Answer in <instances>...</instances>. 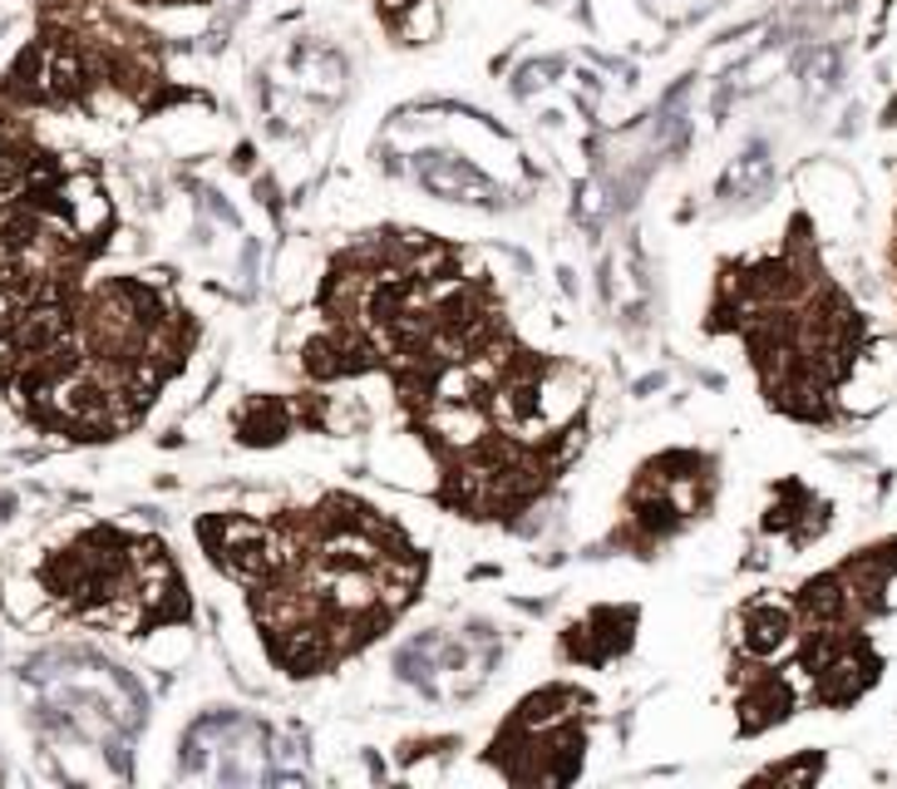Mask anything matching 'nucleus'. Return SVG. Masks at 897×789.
<instances>
[{
  "label": "nucleus",
  "mask_w": 897,
  "mask_h": 789,
  "mask_svg": "<svg viewBox=\"0 0 897 789\" xmlns=\"http://www.w3.org/2000/svg\"><path fill=\"white\" fill-rule=\"evenodd\" d=\"M45 578L75 612L119 627L158 622V617H168L164 602L178 598V578H172L164 548L124 539L114 529L79 539L69 553L55 558Z\"/></svg>",
  "instance_id": "f257e3e1"
},
{
  "label": "nucleus",
  "mask_w": 897,
  "mask_h": 789,
  "mask_svg": "<svg viewBox=\"0 0 897 789\" xmlns=\"http://www.w3.org/2000/svg\"><path fill=\"white\" fill-rule=\"evenodd\" d=\"M193 780H217V785H262L276 780V755L272 736L247 716H207L193 726L188 750H183Z\"/></svg>",
  "instance_id": "f03ea898"
},
{
  "label": "nucleus",
  "mask_w": 897,
  "mask_h": 789,
  "mask_svg": "<svg viewBox=\"0 0 897 789\" xmlns=\"http://www.w3.org/2000/svg\"><path fill=\"white\" fill-rule=\"evenodd\" d=\"M489 667H493V637L479 632V627H469L459 637L430 632L400 651V677L420 686L424 696H440V701H459V696L479 691Z\"/></svg>",
  "instance_id": "7ed1b4c3"
},
{
  "label": "nucleus",
  "mask_w": 897,
  "mask_h": 789,
  "mask_svg": "<svg viewBox=\"0 0 897 789\" xmlns=\"http://www.w3.org/2000/svg\"><path fill=\"white\" fill-rule=\"evenodd\" d=\"M793 637V612L785 602H750L740 617V647L750 657H775Z\"/></svg>",
  "instance_id": "20e7f679"
}]
</instances>
